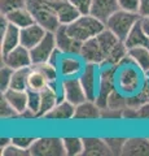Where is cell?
<instances>
[{"label": "cell", "instance_id": "obj_1", "mask_svg": "<svg viewBox=\"0 0 149 156\" xmlns=\"http://www.w3.org/2000/svg\"><path fill=\"white\" fill-rule=\"evenodd\" d=\"M105 22L96 18L92 14H80L74 22L66 25V30L73 38L78 39L82 43L91 38L99 35L103 30H105Z\"/></svg>", "mask_w": 149, "mask_h": 156}, {"label": "cell", "instance_id": "obj_2", "mask_svg": "<svg viewBox=\"0 0 149 156\" xmlns=\"http://www.w3.org/2000/svg\"><path fill=\"white\" fill-rule=\"evenodd\" d=\"M26 7L34 16L35 22L43 26L47 31L55 33L61 26L59 17L47 0H27Z\"/></svg>", "mask_w": 149, "mask_h": 156}, {"label": "cell", "instance_id": "obj_3", "mask_svg": "<svg viewBox=\"0 0 149 156\" xmlns=\"http://www.w3.org/2000/svg\"><path fill=\"white\" fill-rule=\"evenodd\" d=\"M117 72H118V66H113V65L100 66L99 87L95 101L101 109L108 108L109 96L117 87Z\"/></svg>", "mask_w": 149, "mask_h": 156}, {"label": "cell", "instance_id": "obj_4", "mask_svg": "<svg viewBox=\"0 0 149 156\" xmlns=\"http://www.w3.org/2000/svg\"><path fill=\"white\" fill-rule=\"evenodd\" d=\"M140 20V16L137 13H132V12H127V11H122L119 9L115 13H113L110 16L105 26L109 29L112 33H114L121 41H126V38L128 37L130 31L132 30V27L135 26V23Z\"/></svg>", "mask_w": 149, "mask_h": 156}, {"label": "cell", "instance_id": "obj_5", "mask_svg": "<svg viewBox=\"0 0 149 156\" xmlns=\"http://www.w3.org/2000/svg\"><path fill=\"white\" fill-rule=\"evenodd\" d=\"M117 72V87L124 95H134L140 90L141 82V70L135 64H126L118 66Z\"/></svg>", "mask_w": 149, "mask_h": 156}, {"label": "cell", "instance_id": "obj_6", "mask_svg": "<svg viewBox=\"0 0 149 156\" xmlns=\"http://www.w3.org/2000/svg\"><path fill=\"white\" fill-rule=\"evenodd\" d=\"M29 151L31 156H66L64 139L57 136L36 138Z\"/></svg>", "mask_w": 149, "mask_h": 156}, {"label": "cell", "instance_id": "obj_7", "mask_svg": "<svg viewBox=\"0 0 149 156\" xmlns=\"http://www.w3.org/2000/svg\"><path fill=\"white\" fill-rule=\"evenodd\" d=\"M61 87H62V96H64V99L70 101L75 107L87 100V95H86V91L80 83L79 77L62 78Z\"/></svg>", "mask_w": 149, "mask_h": 156}, {"label": "cell", "instance_id": "obj_8", "mask_svg": "<svg viewBox=\"0 0 149 156\" xmlns=\"http://www.w3.org/2000/svg\"><path fill=\"white\" fill-rule=\"evenodd\" d=\"M99 73L100 66L96 64H86L83 70L79 74L80 83L83 86L88 100H95L97 95V87H99Z\"/></svg>", "mask_w": 149, "mask_h": 156}, {"label": "cell", "instance_id": "obj_9", "mask_svg": "<svg viewBox=\"0 0 149 156\" xmlns=\"http://www.w3.org/2000/svg\"><path fill=\"white\" fill-rule=\"evenodd\" d=\"M2 64L8 65L12 69H21L32 65L30 50L23 46H17L12 51L2 55Z\"/></svg>", "mask_w": 149, "mask_h": 156}, {"label": "cell", "instance_id": "obj_10", "mask_svg": "<svg viewBox=\"0 0 149 156\" xmlns=\"http://www.w3.org/2000/svg\"><path fill=\"white\" fill-rule=\"evenodd\" d=\"M56 38H55V33H49L48 31L46 34V37L38 43V44L31 48L30 53H31V60H32V65L36 64H42L49 60L51 55L56 50Z\"/></svg>", "mask_w": 149, "mask_h": 156}, {"label": "cell", "instance_id": "obj_11", "mask_svg": "<svg viewBox=\"0 0 149 156\" xmlns=\"http://www.w3.org/2000/svg\"><path fill=\"white\" fill-rule=\"evenodd\" d=\"M20 31V27L9 23L5 16L2 14V43H0V53L2 55L12 51L13 48L21 44Z\"/></svg>", "mask_w": 149, "mask_h": 156}, {"label": "cell", "instance_id": "obj_12", "mask_svg": "<svg viewBox=\"0 0 149 156\" xmlns=\"http://www.w3.org/2000/svg\"><path fill=\"white\" fill-rule=\"evenodd\" d=\"M56 47L66 55H80L83 43L70 35L66 30V25H61L55 31Z\"/></svg>", "mask_w": 149, "mask_h": 156}, {"label": "cell", "instance_id": "obj_13", "mask_svg": "<svg viewBox=\"0 0 149 156\" xmlns=\"http://www.w3.org/2000/svg\"><path fill=\"white\" fill-rule=\"evenodd\" d=\"M80 57L84 60L86 64H96L103 66L105 62V53L97 38H91L83 42L80 51Z\"/></svg>", "mask_w": 149, "mask_h": 156}, {"label": "cell", "instance_id": "obj_14", "mask_svg": "<svg viewBox=\"0 0 149 156\" xmlns=\"http://www.w3.org/2000/svg\"><path fill=\"white\" fill-rule=\"evenodd\" d=\"M47 2L57 14L61 25H69L80 16L79 11L70 3V0H47Z\"/></svg>", "mask_w": 149, "mask_h": 156}, {"label": "cell", "instance_id": "obj_15", "mask_svg": "<svg viewBox=\"0 0 149 156\" xmlns=\"http://www.w3.org/2000/svg\"><path fill=\"white\" fill-rule=\"evenodd\" d=\"M86 65L84 60L80 55H64L61 56L59 62V72L62 78L68 77H79Z\"/></svg>", "mask_w": 149, "mask_h": 156}, {"label": "cell", "instance_id": "obj_16", "mask_svg": "<svg viewBox=\"0 0 149 156\" xmlns=\"http://www.w3.org/2000/svg\"><path fill=\"white\" fill-rule=\"evenodd\" d=\"M48 31L46 30L43 26H40L39 23H32L26 27H22L20 31V41H21V46L29 48H34L38 43H39L43 38L46 37V34Z\"/></svg>", "mask_w": 149, "mask_h": 156}, {"label": "cell", "instance_id": "obj_17", "mask_svg": "<svg viewBox=\"0 0 149 156\" xmlns=\"http://www.w3.org/2000/svg\"><path fill=\"white\" fill-rule=\"evenodd\" d=\"M117 11H119L118 0H92L91 14L103 22H107V20Z\"/></svg>", "mask_w": 149, "mask_h": 156}, {"label": "cell", "instance_id": "obj_18", "mask_svg": "<svg viewBox=\"0 0 149 156\" xmlns=\"http://www.w3.org/2000/svg\"><path fill=\"white\" fill-rule=\"evenodd\" d=\"M2 95L8 100V103L13 107V109L17 112L18 116H22L27 111V90H16L11 89L2 92Z\"/></svg>", "mask_w": 149, "mask_h": 156}, {"label": "cell", "instance_id": "obj_19", "mask_svg": "<svg viewBox=\"0 0 149 156\" xmlns=\"http://www.w3.org/2000/svg\"><path fill=\"white\" fill-rule=\"evenodd\" d=\"M62 99H64L62 92L56 91L55 89H52V87L48 85L44 90L40 91V108H39L38 117H43V119H44V116L49 111L53 109V107Z\"/></svg>", "mask_w": 149, "mask_h": 156}, {"label": "cell", "instance_id": "obj_20", "mask_svg": "<svg viewBox=\"0 0 149 156\" xmlns=\"http://www.w3.org/2000/svg\"><path fill=\"white\" fill-rule=\"evenodd\" d=\"M84 143V156H109L112 155L109 146L105 139L101 138H93V136H87L83 138Z\"/></svg>", "mask_w": 149, "mask_h": 156}, {"label": "cell", "instance_id": "obj_21", "mask_svg": "<svg viewBox=\"0 0 149 156\" xmlns=\"http://www.w3.org/2000/svg\"><path fill=\"white\" fill-rule=\"evenodd\" d=\"M75 115V105L71 104L70 101L62 99L57 103L53 109L49 111L44 116V119L47 120H60V121H68L74 119Z\"/></svg>", "mask_w": 149, "mask_h": 156}, {"label": "cell", "instance_id": "obj_22", "mask_svg": "<svg viewBox=\"0 0 149 156\" xmlns=\"http://www.w3.org/2000/svg\"><path fill=\"white\" fill-rule=\"evenodd\" d=\"M103 117V109L96 104L95 100H86L75 107V120H97Z\"/></svg>", "mask_w": 149, "mask_h": 156}, {"label": "cell", "instance_id": "obj_23", "mask_svg": "<svg viewBox=\"0 0 149 156\" xmlns=\"http://www.w3.org/2000/svg\"><path fill=\"white\" fill-rule=\"evenodd\" d=\"M122 155L126 156H149L148 138H127Z\"/></svg>", "mask_w": 149, "mask_h": 156}, {"label": "cell", "instance_id": "obj_24", "mask_svg": "<svg viewBox=\"0 0 149 156\" xmlns=\"http://www.w3.org/2000/svg\"><path fill=\"white\" fill-rule=\"evenodd\" d=\"M4 16H5L7 21L9 23H12V25L20 27V29L35 23L34 16H32L31 12L27 9V7L20 8V9H14V11L9 12L7 14H4Z\"/></svg>", "mask_w": 149, "mask_h": 156}, {"label": "cell", "instance_id": "obj_25", "mask_svg": "<svg viewBox=\"0 0 149 156\" xmlns=\"http://www.w3.org/2000/svg\"><path fill=\"white\" fill-rule=\"evenodd\" d=\"M128 56L132 58L134 64L147 77L149 74V48L131 47V48H128Z\"/></svg>", "mask_w": 149, "mask_h": 156}, {"label": "cell", "instance_id": "obj_26", "mask_svg": "<svg viewBox=\"0 0 149 156\" xmlns=\"http://www.w3.org/2000/svg\"><path fill=\"white\" fill-rule=\"evenodd\" d=\"M124 43H126L127 48H131V47H147V48H149V38L147 37V34L143 30L141 18L135 23V26H134L132 30L130 31Z\"/></svg>", "mask_w": 149, "mask_h": 156}, {"label": "cell", "instance_id": "obj_27", "mask_svg": "<svg viewBox=\"0 0 149 156\" xmlns=\"http://www.w3.org/2000/svg\"><path fill=\"white\" fill-rule=\"evenodd\" d=\"M49 85V82L46 78V76L43 74L40 70H38L36 68L31 65V70L30 74L27 78V90H32V91H42Z\"/></svg>", "mask_w": 149, "mask_h": 156}, {"label": "cell", "instance_id": "obj_28", "mask_svg": "<svg viewBox=\"0 0 149 156\" xmlns=\"http://www.w3.org/2000/svg\"><path fill=\"white\" fill-rule=\"evenodd\" d=\"M62 139H64L66 156L83 155V151H84L83 138H78V136H66V138H62Z\"/></svg>", "mask_w": 149, "mask_h": 156}, {"label": "cell", "instance_id": "obj_29", "mask_svg": "<svg viewBox=\"0 0 149 156\" xmlns=\"http://www.w3.org/2000/svg\"><path fill=\"white\" fill-rule=\"evenodd\" d=\"M30 70H31V66L14 69L12 81H11V89L27 90V78H29V74H30Z\"/></svg>", "mask_w": 149, "mask_h": 156}, {"label": "cell", "instance_id": "obj_30", "mask_svg": "<svg viewBox=\"0 0 149 156\" xmlns=\"http://www.w3.org/2000/svg\"><path fill=\"white\" fill-rule=\"evenodd\" d=\"M128 105L127 103V95H124L118 89H115L109 96L108 100V108L113 111H123Z\"/></svg>", "mask_w": 149, "mask_h": 156}, {"label": "cell", "instance_id": "obj_31", "mask_svg": "<svg viewBox=\"0 0 149 156\" xmlns=\"http://www.w3.org/2000/svg\"><path fill=\"white\" fill-rule=\"evenodd\" d=\"M32 66L36 68L38 70H40L43 74L46 76V78L48 80V82L59 81V76H60L59 68H57L56 65H53V64H51L49 61L42 62V64H36V65H32Z\"/></svg>", "mask_w": 149, "mask_h": 156}, {"label": "cell", "instance_id": "obj_32", "mask_svg": "<svg viewBox=\"0 0 149 156\" xmlns=\"http://www.w3.org/2000/svg\"><path fill=\"white\" fill-rule=\"evenodd\" d=\"M27 5V0H0V12L7 14L14 9L25 8Z\"/></svg>", "mask_w": 149, "mask_h": 156}, {"label": "cell", "instance_id": "obj_33", "mask_svg": "<svg viewBox=\"0 0 149 156\" xmlns=\"http://www.w3.org/2000/svg\"><path fill=\"white\" fill-rule=\"evenodd\" d=\"M13 72H14V69L9 68L8 65L2 64V69H0V89H2V92H4L11 87Z\"/></svg>", "mask_w": 149, "mask_h": 156}, {"label": "cell", "instance_id": "obj_34", "mask_svg": "<svg viewBox=\"0 0 149 156\" xmlns=\"http://www.w3.org/2000/svg\"><path fill=\"white\" fill-rule=\"evenodd\" d=\"M27 109H30L31 112H34L35 116L38 117L39 113V108H40V91H32V90H27Z\"/></svg>", "mask_w": 149, "mask_h": 156}, {"label": "cell", "instance_id": "obj_35", "mask_svg": "<svg viewBox=\"0 0 149 156\" xmlns=\"http://www.w3.org/2000/svg\"><path fill=\"white\" fill-rule=\"evenodd\" d=\"M126 139L127 138H105L110 151H112V155H122Z\"/></svg>", "mask_w": 149, "mask_h": 156}, {"label": "cell", "instance_id": "obj_36", "mask_svg": "<svg viewBox=\"0 0 149 156\" xmlns=\"http://www.w3.org/2000/svg\"><path fill=\"white\" fill-rule=\"evenodd\" d=\"M2 155H4V156H30V151L23 150L11 142L7 147H4L2 150Z\"/></svg>", "mask_w": 149, "mask_h": 156}, {"label": "cell", "instance_id": "obj_37", "mask_svg": "<svg viewBox=\"0 0 149 156\" xmlns=\"http://www.w3.org/2000/svg\"><path fill=\"white\" fill-rule=\"evenodd\" d=\"M0 113H2V119H12V117H18L17 112L13 109V107L8 103V100L2 95V101H0Z\"/></svg>", "mask_w": 149, "mask_h": 156}, {"label": "cell", "instance_id": "obj_38", "mask_svg": "<svg viewBox=\"0 0 149 156\" xmlns=\"http://www.w3.org/2000/svg\"><path fill=\"white\" fill-rule=\"evenodd\" d=\"M70 3L78 9L80 14H90L92 0H70Z\"/></svg>", "mask_w": 149, "mask_h": 156}, {"label": "cell", "instance_id": "obj_39", "mask_svg": "<svg viewBox=\"0 0 149 156\" xmlns=\"http://www.w3.org/2000/svg\"><path fill=\"white\" fill-rule=\"evenodd\" d=\"M139 2L140 0H118L119 9L132 13H137L139 11Z\"/></svg>", "mask_w": 149, "mask_h": 156}, {"label": "cell", "instance_id": "obj_40", "mask_svg": "<svg viewBox=\"0 0 149 156\" xmlns=\"http://www.w3.org/2000/svg\"><path fill=\"white\" fill-rule=\"evenodd\" d=\"M35 139L36 138H30V136H14V138H12V143L23 150H30Z\"/></svg>", "mask_w": 149, "mask_h": 156}, {"label": "cell", "instance_id": "obj_41", "mask_svg": "<svg viewBox=\"0 0 149 156\" xmlns=\"http://www.w3.org/2000/svg\"><path fill=\"white\" fill-rule=\"evenodd\" d=\"M137 14L140 18H149V0H140L139 2Z\"/></svg>", "mask_w": 149, "mask_h": 156}, {"label": "cell", "instance_id": "obj_42", "mask_svg": "<svg viewBox=\"0 0 149 156\" xmlns=\"http://www.w3.org/2000/svg\"><path fill=\"white\" fill-rule=\"evenodd\" d=\"M137 116L139 119H148L149 120V103L145 101L144 104H141L140 107L137 108Z\"/></svg>", "mask_w": 149, "mask_h": 156}, {"label": "cell", "instance_id": "obj_43", "mask_svg": "<svg viewBox=\"0 0 149 156\" xmlns=\"http://www.w3.org/2000/svg\"><path fill=\"white\" fill-rule=\"evenodd\" d=\"M141 26H143L144 33L149 38V18H141Z\"/></svg>", "mask_w": 149, "mask_h": 156}, {"label": "cell", "instance_id": "obj_44", "mask_svg": "<svg viewBox=\"0 0 149 156\" xmlns=\"http://www.w3.org/2000/svg\"><path fill=\"white\" fill-rule=\"evenodd\" d=\"M12 142V138L11 139H8V138H2V142H0V146H2V150L4 147H7V146Z\"/></svg>", "mask_w": 149, "mask_h": 156}]
</instances>
